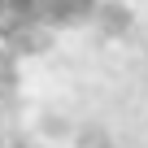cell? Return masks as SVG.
Masks as SVG:
<instances>
[{
  "label": "cell",
  "mask_w": 148,
  "mask_h": 148,
  "mask_svg": "<svg viewBox=\"0 0 148 148\" xmlns=\"http://www.w3.org/2000/svg\"><path fill=\"white\" fill-rule=\"evenodd\" d=\"M100 0H0V44L18 57L48 52L65 31L96 18Z\"/></svg>",
  "instance_id": "cell-1"
},
{
  "label": "cell",
  "mask_w": 148,
  "mask_h": 148,
  "mask_svg": "<svg viewBox=\"0 0 148 148\" xmlns=\"http://www.w3.org/2000/svg\"><path fill=\"white\" fill-rule=\"evenodd\" d=\"M18 83H22V70H18V52H9L5 44H0V96H13L18 92Z\"/></svg>",
  "instance_id": "cell-2"
}]
</instances>
